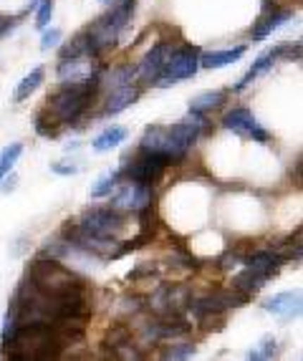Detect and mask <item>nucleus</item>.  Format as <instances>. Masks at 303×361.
Here are the masks:
<instances>
[{
    "mask_svg": "<svg viewBox=\"0 0 303 361\" xmlns=\"http://www.w3.org/2000/svg\"><path fill=\"white\" fill-rule=\"evenodd\" d=\"M84 233L94 235V238H104V240H119V235L127 228V215L116 207H89L86 212H81L76 217Z\"/></svg>",
    "mask_w": 303,
    "mask_h": 361,
    "instance_id": "20e7f679",
    "label": "nucleus"
},
{
    "mask_svg": "<svg viewBox=\"0 0 303 361\" xmlns=\"http://www.w3.org/2000/svg\"><path fill=\"white\" fill-rule=\"evenodd\" d=\"M13 25V20L11 18H6V16H0V36H3V33H6L8 28H11Z\"/></svg>",
    "mask_w": 303,
    "mask_h": 361,
    "instance_id": "72a5a7b5",
    "label": "nucleus"
},
{
    "mask_svg": "<svg viewBox=\"0 0 303 361\" xmlns=\"http://www.w3.org/2000/svg\"><path fill=\"white\" fill-rule=\"evenodd\" d=\"M119 180H121V175H119V172H106V175H101L97 182H94V185H91V190H89L91 200L109 197V195L114 192V187L119 185Z\"/></svg>",
    "mask_w": 303,
    "mask_h": 361,
    "instance_id": "4be33fe9",
    "label": "nucleus"
},
{
    "mask_svg": "<svg viewBox=\"0 0 303 361\" xmlns=\"http://www.w3.org/2000/svg\"><path fill=\"white\" fill-rule=\"evenodd\" d=\"M194 346L192 343H175V346H170V349L164 351V356L167 359H190V356H194Z\"/></svg>",
    "mask_w": 303,
    "mask_h": 361,
    "instance_id": "cd10ccee",
    "label": "nucleus"
},
{
    "mask_svg": "<svg viewBox=\"0 0 303 361\" xmlns=\"http://www.w3.org/2000/svg\"><path fill=\"white\" fill-rule=\"evenodd\" d=\"M301 290H283V293H276L271 295V298H266L263 301V308H266L268 313H273L278 321H293L298 319V313H301Z\"/></svg>",
    "mask_w": 303,
    "mask_h": 361,
    "instance_id": "9b49d317",
    "label": "nucleus"
},
{
    "mask_svg": "<svg viewBox=\"0 0 303 361\" xmlns=\"http://www.w3.org/2000/svg\"><path fill=\"white\" fill-rule=\"evenodd\" d=\"M20 154H23V145H20V142H13V145L0 149V180H3L8 172H13V167H16V162L20 159Z\"/></svg>",
    "mask_w": 303,
    "mask_h": 361,
    "instance_id": "5701e85b",
    "label": "nucleus"
},
{
    "mask_svg": "<svg viewBox=\"0 0 303 361\" xmlns=\"http://www.w3.org/2000/svg\"><path fill=\"white\" fill-rule=\"evenodd\" d=\"M278 59H280L278 46H276V49H271V51H266V54H261V56H258V59L253 61V66H250V71L245 73V76H242L235 86H233V91H235V94H240V91H245L250 84H253L255 78L263 76V73H266V71H271L273 63H276V61H278Z\"/></svg>",
    "mask_w": 303,
    "mask_h": 361,
    "instance_id": "4468645a",
    "label": "nucleus"
},
{
    "mask_svg": "<svg viewBox=\"0 0 303 361\" xmlns=\"http://www.w3.org/2000/svg\"><path fill=\"white\" fill-rule=\"evenodd\" d=\"M223 127L228 129V132L242 137V139H253V142H261V145L271 142V134H268L266 129L258 124L255 114L250 111V109H245V106L230 109V111L223 116Z\"/></svg>",
    "mask_w": 303,
    "mask_h": 361,
    "instance_id": "0eeeda50",
    "label": "nucleus"
},
{
    "mask_svg": "<svg viewBox=\"0 0 303 361\" xmlns=\"http://www.w3.org/2000/svg\"><path fill=\"white\" fill-rule=\"evenodd\" d=\"M276 351H278V341H276L273 334H266V336L258 341V346L248 351V359H273Z\"/></svg>",
    "mask_w": 303,
    "mask_h": 361,
    "instance_id": "a878e982",
    "label": "nucleus"
},
{
    "mask_svg": "<svg viewBox=\"0 0 303 361\" xmlns=\"http://www.w3.org/2000/svg\"><path fill=\"white\" fill-rule=\"evenodd\" d=\"M132 13H134V0H116L109 13H104L101 18H97L86 28L97 56H101L104 51L114 49V43L119 41L121 30L127 28V23L132 20Z\"/></svg>",
    "mask_w": 303,
    "mask_h": 361,
    "instance_id": "7ed1b4c3",
    "label": "nucleus"
},
{
    "mask_svg": "<svg viewBox=\"0 0 303 361\" xmlns=\"http://www.w3.org/2000/svg\"><path fill=\"white\" fill-rule=\"evenodd\" d=\"M51 18H54V0H41V6H38L36 13V28H49Z\"/></svg>",
    "mask_w": 303,
    "mask_h": 361,
    "instance_id": "bb28decb",
    "label": "nucleus"
},
{
    "mask_svg": "<svg viewBox=\"0 0 303 361\" xmlns=\"http://www.w3.org/2000/svg\"><path fill=\"white\" fill-rule=\"evenodd\" d=\"M127 137H129V129L111 124V127H106L104 132H99L97 137L91 139V149L99 152V154H101V152H111V149H116L119 145H124V142H127Z\"/></svg>",
    "mask_w": 303,
    "mask_h": 361,
    "instance_id": "2eb2a0df",
    "label": "nucleus"
},
{
    "mask_svg": "<svg viewBox=\"0 0 303 361\" xmlns=\"http://www.w3.org/2000/svg\"><path fill=\"white\" fill-rule=\"evenodd\" d=\"M291 18H293V11H288V8L276 6V8H271V11H263L258 23H253V28H250V38H253V41H266L273 30H278L280 25L288 23Z\"/></svg>",
    "mask_w": 303,
    "mask_h": 361,
    "instance_id": "f8f14e48",
    "label": "nucleus"
},
{
    "mask_svg": "<svg viewBox=\"0 0 303 361\" xmlns=\"http://www.w3.org/2000/svg\"><path fill=\"white\" fill-rule=\"evenodd\" d=\"M278 54L280 59H288V61H298L301 59V43H280L278 46Z\"/></svg>",
    "mask_w": 303,
    "mask_h": 361,
    "instance_id": "7c9ffc66",
    "label": "nucleus"
},
{
    "mask_svg": "<svg viewBox=\"0 0 303 361\" xmlns=\"http://www.w3.org/2000/svg\"><path fill=\"white\" fill-rule=\"evenodd\" d=\"M129 343H132V329H129V326H111L109 334H106L104 346H109V349H114V351H121V349H127Z\"/></svg>",
    "mask_w": 303,
    "mask_h": 361,
    "instance_id": "393cba45",
    "label": "nucleus"
},
{
    "mask_svg": "<svg viewBox=\"0 0 303 361\" xmlns=\"http://www.w3.org/2000/svg\"><path fill=\"white\" fill-rule=\"evenodd\" d=\"M3 192H11V190H16V182H18V177L13 175V172H8L6 177H3Z\"/></svg>",
    "mask_w": 303,
    "mask_h": 361,
    "instance_id": "473e14b6",
    "label": "nucleus"
},
{
    "mask_svg": "<svg viewBox=\"0 0 303 361\" xmlns=\"http://www.w3.org/2000/svg\"><path fill=\"white\" fill-rule=\"evenodd\" d=\"M76 56H94V59H99L97 51H94V43H91V36L89 30H79L76 36L71 38V41L61 49V59H76Z\"/></svg>",
    "mask_w": 303,
    "mask_h": 361,
    "instance_id": "a211bd4d",
    "label": "nucleus"
},
{
    "mask_svg": "<svg viewBox=\"0 0 303 361\" xmlns=\"http://www.w3.org/2000/svg\"><path fill=\"white\" fill-rule=\"evenodd\" d=\"M172 49H175V43L170 41H162L157 43V46H152L149 51L144 54V59L137 63V78H140L142 84H154L157 81V76L162 73L164 63H167V59H170Z\"/></svg>",
    "mask_w": 303,
    "mask_h": 361,
    "instance_id": "1a4fd4ad",
    "label": "nucleus"
},
{
    "mask_svg": "<svg viewBox=\"0 0 303 361\" xmlns=\"http://www.w3.org/2000/svg\"><path fill=\"white\" fill-rule=\"evenodd\" d=\"M207 129V119L205 114H197V111H190L187 116H182L180 121H175L172 127H149L144 132L140 142V149H149V152H162L177 162L182 157L192 149V145L205 134Z\"/></svg>",
    "mask_w": 303,
    "mask_h": 361,
    "instance_id": "f257e3e1",
    "label": "nucleus"
},
{
    "mask_svg": "<svg viewBox=\"0 0 303 361\" xmlns=\"http://www.w3.org/2000/svg\"><path fill=\"white\" fill-rule=\"evenodd\" d=\"M119 306H121L119 311L127 313V316H137V313L142 311V301H140V298H124Z\"/></svg>",
    "mask_w": 303,
    "mask_h": 361,
    "instance_id": "2f4dec72",
    "label": "nucleus"
},
{
    "mask_svg": "<svg viewBox=\"0 0 303 361\" xmlns=\"http://www.w3.org/2000/svg\"><path fill=\"white\" fill-rule=\"evenodd\" d=\"M266 283H268V278L263 276V273H258V271H253V268H248V265H245V271L237 273V276L233 278V288L242 290V293H250V295H253L255 290H261Z\"/></svg>",
    "mask_w": 303,
    "mask_h": 361,
    "instance_id": "6ab92c4d",
    "label": "nucleus"
},
{
    "mask_svg": "<svg viewBox=\"0 0 303 361\" xmlns=\"http://www.w3.org/2000/svg\"><path fill=\"white\" fill-rule=\"evenodd\" d=\"M200 54L202 51L197 49V46H175L170 59H167V63H164L162 73H159L157 81H154V86L170 89L177 81L197 76V71H200Z\"/></svg>",
    "mask_w": 303,
    "mask_h": 361,
    "instance_id": "39448f33",
    "label": "nucleus"
},
{
    "mask_svg": "<svg viewBox=\"0 0 303 361\" xmlns=\"http://www.w3.org/2000/svg\"><path fill=\"white\" fill-rule=\"evenodd\" d=\"M142 89L134 84H127V86H116V89H111L109 99H106V106H104V114L106 116H116L121 114L124 109L132 106L137 99H140Z\"/></svg>",
    "mask_w": 303,
    "mask_h": 361,
    "instance_id": "ddd939ff",
    "label": "nucleus"
},
{
    "mask_svg": "<svg viewBox=\"0 0 303 361\" xmlns=\"http://www.w3.org/2000/svg\"><path fill=\"white\" fill-rule=\"evenodd\" d=\"M245 51H248V46H235V49H225V51H207V54H200V68L230 66L237 59H242Z\"/></svg>",
    "mask_w": 303,
    "mask_h": 361,
    "instance_id": "dca6fc26",
    "label": "nucleus"
},
{
    "mask_svg": "<svg viewBox=\"0 0 303 361\" xmlns=\"http://www.w3.org/2000/svg\"><path fill=\"white\" fill-rule=\"evenodd\" d=\"M134 78H137V63H124V66H116L111 68L106 76H101V84L111 86V89H116V86H127L132 84Z\"/></svg>",
    "mask_w": 303,
    "mask_h": 361,
    "instance_id": "412c9836",
    "label": "nucleus"
},
{
    "mask_svg": "<svg viewBox=\"0 0 303 361\" xmlns=\"http://www.w3.org/2000/svg\"><path fill=\"white\" fill-rule=\"evenodd\" d=\"M101 76V63L94 56H76V59H61L58 61V78L66 81H81V78Z\"/></svg>",
    "mask_w": 303,
    "mask_h": 361,
    "instance_id": "9d476101",
    "label": "nucleus"
},
{
    "mask_svg": "<svg viewBox=\"0 0 303 361\" xmlns=\"http://www.w3.org/2000/svg\"><path fill=\"white\" fill-rule=\"evenodd\" d=\"M61 129H63V127H61L58 121H56L54 116L46 111V109H41V111L36 114V134H38V137L56 139L61 134Z\"/></svg>",
    "mask_w": 303,
    "mask_h": 361,
    "instance_id": "b1692460",
    "label": "nucleus"
},
{
    "mask_svg": "<svg viewBox=\"0 0 303 361\" xmlns=\"http://www.w3.org/2000/svg\"><path fill=\"white\" fill-rule=\"evenodd\" d=\"M99 89H101V76L66 81L56 94L49 97L46 111L58 121L61 127H81L79 121L84 119L91 104L97 102Z\"/></svg>",
    "mask_w": 303,
    "mask_h": 361,
    "instance_id": "f03ea898",
    "label": "nucleus"
},
{
    "mask_svg": "<svg viewBox=\"0 0 303 361\" xmlns=\"http://www.w3.org/2000/svg\"><path fill=\"white\" fill-rule=\"evenodd\" d=\"M43 76H46V73H43L41 66H36L30 73H25V76L20 78V84L16 86V94H13V99H16V102H25V99H30V94H33V91H38V86L43 84Z\"/></svg>",
    "mask_w": 303,
    "mask_h": 361,
    "instance_id": "aec40b11",
    "label": "nucleus"
},
{
    "mask_svg": "<svg viewBox=\"0 0 303 361\" xmlns=\"http://www.w3.org/2000/svg\"><path fill=\"white\" fill-rule=\"evenodd\" d=\"M79 164H73V162H54L51 164V172L58 177H73V175H79Z\"/></svg>",
    "mask_w": 303,
    "mask_h": 361,
    "instance_id": "c756f323",
    "label": "nucleus"
},
{
    "mask_svg": "<svg viewBox=\"0 0 303 361\" xmlns=\"http://www.w3.org/2000/svg\"><path fill=\"white\" fill-rule=\"evenodd\" d=\"M116 192L114 197H111V207H116V210L121 212H140L144 210V207L152 205V185H142V182H132L127 180L124 185H116L114 187Z\"/></svg>",
    "mask_w": 303,
    "mask_h": 361,
    "instance_id": "6e6552de",
    "label": "nucleus"
},
{
    "mask_svg": "<svg viewBox=\"0 0 303 361\" xmlns=\"http://www.w3.org/2000/svg\"><path fill=\"white\" fill-rule=\"evenodd\" d=\"M61 36H63V33H61V28H43V36H41V49L43 51H51V49H56V46H58L61 43Z\"/></svg>",
    "mask_w": 303,
    "mask_h": 361,
    "instance_id": "c85d7f7f",
    "label": "nucleus"
},
{
    "mask_svg": "<svg viewBox=\"0 0 303 361\" xmlns=\"http://www.w3.org/2000/svg\"><path fill=\"white\" fill-rule=\"evenodd\" d=\"M228 99V91L215 89V91H202L197 97L190 99V111H197V114H207V111H215L220 109Z\"/></svg>",
    "mask_w": 303,
    "mask_h": 361,
    "instance_id": "f3484780",
    "label": "nucleus"
},
{
    "mask_svg": "<svg viewBox=\"0 0 303 361\" xmlns=\"http://www.w3.org/2000/svg\"><path fill=\"white\" fill-rule=\"evenodd\" d=\"M170 164H172V159L167 154H162V152L137 149L132 157V164H124V167L119 169V175L124 177V180L152 185V182L159 180V175H162Z\"/></svg>",
    "mask_w": 303,
    "mask_h": 361,
    "instance_id": "423d86ee",
    "label": "nucleus"
}]
</instances>
